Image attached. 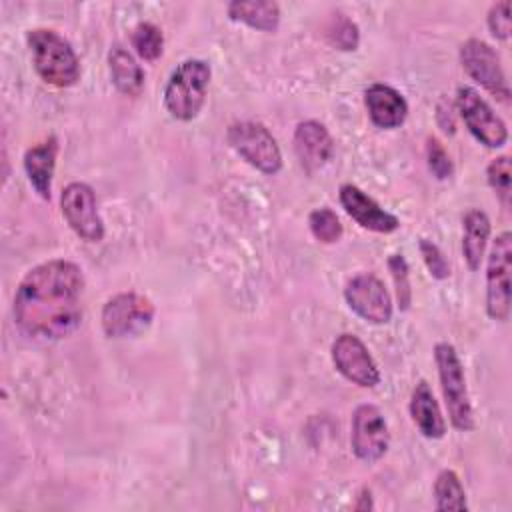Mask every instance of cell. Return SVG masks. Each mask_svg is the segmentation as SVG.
Here are the masks:
<instances>
[{
  "mask_svg": "<svg viewBox=\"0 0 512 512\" xmlns=\"http://www.w3.org/2000/svg\"><path fill=\"white\" fill-rule=\"evenodd\" d=\"M344 300L348 308L368 324H386L392 320V296L384 282L370 272H360L346 282Z\"/></svg>",
  "mask_w": 512,
  "mask_h": 512,
  "instance_id": "cell-11",
  "label": "cell"
},
{
  "mask_svg": "<svg viewBox=\"0 0 512 512\" xmlns=\"http://www.w3.org/2000/svg\"><path fill=\"white\" fill-rule=\"evenodd\" d=\"M108 70H110L112 84L120 94L132 96V98L140 96L144 88V70L128 48L116 44L108 52Z\"/></svg>",
  "mask_w": 512,
  "mask_h": 512,
  "instance_id": "cell-20",
  "label": "cell"
},
{
  "mask_svg": "<svg viewBox=\"0 0 512 512\" xmlns=\"http://www.w3.org/2000/svg\"><path fill=\"white\" fill-rule=\"evenodd\" d=\"M364 106L374 126L394 130L404 124L408 116L406 98L388 84H372L364 90Z\"/></svg>",
  "mask_w": 512,
  "mask_h": 512,
  "instance_id": "cell-16",
  "label": "cell"
},
{
  "mask_svg": "<svg viewBox=\"0 0 512 512\" xmlns=\"http://www.w3.org/2000/svg\"><path fill=\"white\" fill-rule=\"evenodd\" d=\"M156 308L138 292H118L102 306L100 322L108 338H128L144 332L154 320Z\"/></svg>",
  "mask_w": 512,
  "mask_h": 512,
  "instance_id": "cell-6",
  "label": "cell"
},
{
  "mask_svg": "<svg viewBox=\"0 0 512 512\" xmlns=\"http://www.w3.org/2000/svg\"><path fill=\"white\" fill-rule=\"evenodd\" d=\"M26 44L36 74L50 86L70 88L80 80V60L72 44L52 28H32Z\"/></svg>",
  "mask_w": 512,
  "mask_h": 512,
  "instance_id": "cell-2",
  "label": "cell"
},
{
  "mask_svg": "<svg viewBox=\"0 0 512 512\" xmlns=\"http://www.w3.org/2000/svg\"><path fill=\"white\" fill-rule=\"evenodd\" d=\"M388 270L394 280L396 300L400 310H408L412 304V286H410V268L402 254H392L388 258Z\"/></svg>",
  "mask_w": 512,
  "mask_h": 512,
  "instance_id": "cell-27",
  "label": "cell"
},
{
  "mask_svg": "<svg viewBox=\"0 0 512 512\" xmlns=\"http://www.w3.org/2000/svg\"><path fill=\"white\" fill-rule=\"evenodd\" d=\"M338 198L346 214L366 230H372L378 234H390L400 228L398 216L384 210L374 198H370L356 184H350V182L342 184L338 190Z\"/></svg>",
  "mask_w": 512,
  "mask_h": 512,
  "instance_id": "cell-14",
  "label": "cell"
},
{
  "mask_svg": "<svg viewBox=\"0 0 512 512\" xmlns=\"http://www.w3.org/2000/svg\"><path fill=\"white\" fill-rule=\"evenodd\" d=\"M410 418L424 438L440 440L446 434V420L434 398V392L426 380H418L410 394Z\"/></svg>",
  "mask_w": 512,
  "mask_h": 512,
  "instance_id": "cell-17",
  "label": "cell"
},
{
  "mask_svg": "<svg viewBox=\"0 0 512 512\" xmlns=\"http://www.w3.org/2000/svg\"><path fill=\"white\" fill-rule=\"evenodd\" d=\"M60 208L70 230L84 242H100L106 236L104 220L98 212L96 194L86 182H70L60 194Z\"/></svg>",
  "mask_w": 512,
  "mask_h": 512,
  "instance_id": "cell-9",
  "label": "cell"
},
{
  "mask_svg": "<svg viewBox=\"0 0 512 512\" xmlns=\"http://www.w3.org/2000/svg\"><path fill=\"white\" fill-rule=\"evenodd\" d=\"M294 152L306 172H316L334 156V138L318 120H304L294 130Z\"/></svg>",
  "mask_w": 512,
  "mask_h": 512,
  "instance_id": "cell-15",
  "label": "cell"
},
{
  "mask_svg": "<svg viewBox=\"0 0 512 512\" xmlns=\"http://www.w3.org/2000/svg\"><path fill=\"white\" fill-rule=\"evenodd\" d=\"M434 502H436L434 504L436 510H440V512H444V510H468L462 480L454 470L444 468V470L438 472V476L434 480Z\"/></svg>",
  "mask_w": 512,
  "mask_h": 512,
  "instance_id": "cell-22",
  "label": "cell"
},
{
  "mask_svg": "<svg viewBox=\"0 0 512 512\" xmlns=\"http://www.w3.org/2000/svg\"><path fill=\"white\" fill-rule=\"evenodd\" d=\"M84 274L76 262L54 258L20 280L12 314L16 326L36 340H60L82 322Z\"/></svg>",
  "mask_w": 512,
  "mask_h": 512,
  "instance_id": "cell-1",
  "label": "cell"
},
{
  "mask_svg": "<svg viewBox=\"0 0 512 512\" xmlns=\"http://www.w3.org/2000/svg\"><path fill=\"white\" fill-rule=\"evenodd\" d=\"M486 24L490 34L496 40H508L510 32H512V18H510V2L508 0H500L494 2L488 10L486 16Z\"/></svg>",
  "mask_w": 512,
  "mask_h": 512,
  "instance_id": "cell-30",
  "label": "cell"
},
{
  "mask_svg": "<svg viewBox=\"0 0 512 512\" xmlns=\"http://www.w3.org/2000/svg\"><path fill=\"white\" fill-rule=\"evenodd\" d=\"M490 232H492V224L484 210L470 208L462 216V256L466 266L472 272L478 270L484 260Z\"/></svg>",
  "mask_w": 512,
  "mask_h": 512,
  "instance_id": "cell-19",
  "label": "cell"
},
{
  "mask_svg": "<svg viewBox=\"0 0 512 512\" xmlns=\"http://www.w3.org/2000/svg\"><path fill=\"white\" fill-rule=\"evenodd\" d=\"M436 122H438L440 130H442L444 134H454V132H456V122H454V112H452L450 102H446V100H440V102H438V108H436Z\"/></svg>",
  "mask_w": 512,
  "mask_h": 512,
  "instance_id": "cell-31",
  "label": "cell"
},
{
  "mask_svg": "<svg viewBox=\"0 0 512 512\" xmlns=\"http://www.w3.org/2000/svg\"><path fill=\"white\" fill-rule=\"evenodd\" d=\"M460 64L464 72L486 92L502 102L510 100V86L500 56L488 42L480 38H468L460 46Z\"/></svg>",
  "mask_w": 512,
  "mask_h": 512,
  "instance_id": "cell-10",
  "label": "cell"
},
{
  "mask_svg": "<svg viewBox=\"0 0 512 512\" xmlns=\"http://www.w3.org/2000/svg\"><path fill=\"white\" fill-rule=\"evenodd\" d=\"M418 248H420V256H422L430 276L436 280H446L450 276V262L446 260L444 252L428 238H420Z\"/></svg>",
  "mask_w": 512,
  "mask_h": 512,
  "instance_id": "cell-29",
  "label": "cell"
},
{
  "mask_svg": "<svg viewBox=\"0 0 512 512\" xmlns=\"http://www.w3.org/2000/svg\"><path fill=\"white\" fill-rule=\"evenodd\" d=\"M426 162H428V170L432 172V176L436 180L452 178L454 164L450 160V154L446 152L442 142L438 138H434V136H430L426 140Z\"/></svg>",
  "mask_w": 512,
  "mask_h": 512,
  "instance_id": "cell-28",
  "label": "cell"
},
{
  "mask_svg": "<svg viewBox=\"0 0 512 512\" xmlns=\"http://www.w3.org/2000/svg\"><path fill=\"white\" fill-rule=\"evenodd\" d=\"M336 370L352 384L360 388H376L380 384V370L368 352L366 344L350 332L336 336L330 348Z\"/></svg>",
  "mask_w": 512,
  "mask_h": 512,
  "instance_id": "cell-13",
  "label": "cell"
},
{
  "mask_svg": "<svg viewBox=\"0 0 512 512\" xmlns=\"http://www.w3.org/2000/svg\"><path fill=\"white\" fill-rule=\"evenodd\" d=\"M434 360L438 368V380H440V390L446 402L448 418L452 426L460 432H470L474 430V410L466 386V376H464V366L462 360L456 352V348L450 342H436L434 346Z\"/></svg>",
  "mask_w": 512,
  "mask_h": 512,
  "instance_id": "cell-4",
  "label": "cell"
},
{
  "mask_svg": "<svg viewBox=\"0 0 512 512\" xmlns=\"http://www.w3.org/2000/svg\"><path fill=\"white\" fill-rule=\"evenodd\" d=\"M226 14L260 32H274L280 26V6L272 0H232Z\"/></svg>",
  "mask_w": 512,
  "mask_h": 512,
  "instance_id": "cell-21",
  "label": "cell"
},
{
  "mask_svg": "<svg viewBox=\"0 0 512 512\" xmlns=\"http://www.w3.org/2000/svg\"><path fill=\"white\" fill-rule=\"evenodd\" d=\"M308 228L312 236L322 244H334L344 234L340 218L332 208H326V206L316 208L308 214Z\"/></svg>",
  "mask_w": 512,
  "mask_h": 512,
  "instance_id": "cell-25",
  "label": "cell"
},
{
  "mask_svg": "<svg viewBox=\"0 0 512 512\" xmlns=\"http://www.w3.org/2000/svg\"><path fill=\"white\" fill-rule=\"evenodd\" d=\"M210 78L212 70L206 60L188 58L180 62L172 70L162 92L166 112L180 122L194 120L206 102Z\"/></svg>",
  "mask_w": 512,
  "mask_h": 512,
  "instance_id": "cell-3",
  "label": "cell"
},
{
  "mask_svg": "<svg viewBox=\"0 0 512 512\" xmlns=\"http://www.w3.org/2000/svg\"><path fill=\"white\" fill-rule=\"evenodd\" d=\"M130 44L142 60L154 62L164 52V34L156 24L140 22L130 32Z\"/></svg>",
  "mask_w": 512,
  "mask_h": 512,
  "instance_id": "cell-23",
  "label": "cell"
},
{
  "mask_svg": "<svg viewBox=\"0 0 512 512\" xmlns=\"http://www.w3.org/2000/svg\"><path fill=\"white\" fill-rule=\"evenodd\" d=\"M326 36L332 46H336L338 50H344V52L356 50L358 42H360V32H358L356 22L344 14H334V18L330 20V24L326 28Z\"/></svg>",
  "mask_w": 512,
  "mask_h": 512,
  "instance_id": "cell-26",
  "label": "cell"
},
{
  "mask_svg": "<svg viewBox=\"0 0 512 512\" xmlns=\"http://www.w3.org/2000/svg\"><path fill=\"white\" fill-rule=\"evenodd\" d=\"M230 148L252 168L274 176L282 170V152L272 132L254 120L234 122L226 130Z\"/></svg>",
  "mask_w": 512,
  "mask_h": 512,
  "instance_id": "cell-5",
  "label": "cell"
},
{
  "mask_svg": "<svg viewBox=\"0 0 512 512\" xmlns=\"http://www.w3.org/2000/svg\"><path fill=\"white\" fill-rule=\"evenodd\" d=\"M350 446L358 460L366 464L378 462L390 446V432L384 414L374 404H360L352 412Z\"/></svg>",
  "mask_w": 512,
  "mask_h": 512,
  "instance_id": "cell-12",
  "label": "cell"
},
{
  "mask_svg": "<svg viewBox=\"0 0 512 512\" xmlns=\"http://www.w3.org/2000/svg\"><path fill=\"white\" fill-rule=\"evenodd\" d=\"M56 156H58V140L56 136L46 138L44 142L30 146L24 152V172L28 176L30 186L42 200H50L52 192V178L56 168Z\"/></svg>",
  "mask_w": 512,
  "mask_h": 512,
  "instance_id": "cell-18",
  "label": "cell"
},
{
  "mask_svg": "<svg viewBox=\"0 0 512 512\" xmlns=\"http://www.w3.org/2000/svg\"><path fill=\"white\" fill-rule=\"evenodd\" d=\"M456 110L468 132L486 148H502L508 142V126L472 86L456 90Z\"/></svg>",
  "mask_w": 512,
  "mask_h": 512,
  "instance_id": "cell-8",
  "label": "cell"
},
{
  "mask_svg": "<svg viewBox=\"0 0 512 512\" xmlns=\"http://www.w3.org/2000/svg\"><path fill=\"white\" fill-rule=\"evenodd\" d=\"M372 508H374V504H372V492H370V488H362L360 494H358V498H356L354 510H358V512H368V510H372Z\"/></svg>",
  "mask_w": 512,
  "mask_h": 512,
  "instance_id": "cell-32",
  "label": "cell"
},
{
  "mask_svg": "<svg viewBox=\"0 0 512 512\" xmlns=\"http://www.w3.org/2000/svg\"><path fill=\"white\" fill-rule=\"evenodd\" d=\"M486 180L488 186L494 190L496 198L500 200L502 208H510V198H512V168H510V156L502 154L490 160L486 166Z\"/></svg>",
  "mask_w": 512,
  "mask_h": 512,
  "instance_id": "cell-24",
  "label": "cell"
},
{
  "mask_svg": "<svg viewBox=\"0 0 512 512\" xmlns=\"http://www.w3.org/2000/svg\"><path fill=\"white\" fill-rule=\"evenodd\" d=\"M510 272L512 234L504 230L494 238L486 262V314L494 322L510 318Z\"/></svg>",
  "mask_w": 512,
  "mask_h": 512,
  "instance_id": "cell-7",
  "label": "cell"
}]
</instances>
